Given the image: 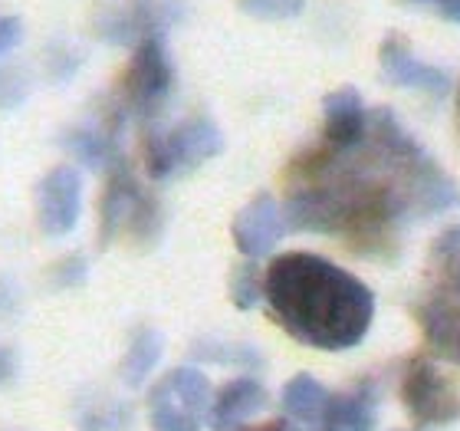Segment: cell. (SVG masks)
<instances>
[{"instance_id": "4fadbf2b", "label": "cell", "mask_w": 460, "mask_h": 431, "mask_svg": "<svg viewBox=\"0 0 460 431\" xmlns=\"http://www.w3.org/2000/svg\"><path fill=\"white\" fill-rule=\"evenodd\" d=\"M382 63H385V73L392 83L398 86H411V89H447V76H444L441 69L434 67H424L411 53H404L402 47H385L382 53Z\"/></svg>"}, {"instance_id": "ba28073f", "label": "cell", "mask_w": 460, "mask_h": 431, "mask_svg": "<svg viewBox=\"0 0 460 431\" xmlns=\"http://www.w3.org/2000/svg\"><path fill=\"white\" fill-rule=\"evenodd\" d=\"M365 129H368V115L352 89L332 93L326 99V145L332 152L355 148L365 139Z\"/></svg>"}, {"instance_id": "6da1fadb", "label": "cell", "mask_w": 460, "mask_h": 431, "mask_svg": "<svg viewBox=\"0 0 460 431\" xmlns=\"http://www.w3.org/2000/svg\"><path fill=\"white\" fill-rule=\"evenodd\" d=\"M270 313L293 339L316 349H352L375 317V297L332 260L319 254H279L263 277Z\"/></svg>"}, {"instance_id": "277c9868", "label": "cell", "mask_w": 460, "mask_h": 431, "mask_svg": "<svg viewBox=\"0 0 460 431\" xmlns=\"http://www.w3.org/2000/svg\"><path fill=\"white\" fill-rule=\"evenodd\" d=\"M402 399L418 425H447L460 415V399L431 363L414 359L404 373Z\"/></svg>"}, {"instance_id": "7a4b0ae2", "label": "cell", "mask_w": 460, "mask_h": 431, "mask_svg": "<svg viewBox=\"0 0 460 431\" xmlns=\"http://www.w3.org/2000/svg\"><path fill=\"white\" fill-rule=\"evenodd\" d=\"M214 392L208 375L181 365L155 385L148 395V418L155 431H201L204 418H211Z\"/></svg>"}, {"instance_id": "8992f818", "label": "cell", "mask_w": 460, "mask_h": 431, "mask_svg": "<svg viewBox=\"0 0 460 431\" xmlns=\"http://www.w3.org/2000/svg\"><path fill=\"white\" fill-rule=\"evenodd\" d=\"M37 208H40V228L59 238L76 228L79 208H83V182L79 172L73 168H53V172L40 182L37 192Z\"/></svg>"}, {"instance_id": "5bb4252c", "label": "cell", "mask_w": 460, "mask_h": 431, "mask_svg": "<svg viewBox=\"0 0 460 431\" xmlns=\"http://www.w3.org/2000/svg\"><path fill=\"white\" fill-rule=\"evenodd\" d=\"M158 355H162V336L152 333V329H145V333L135 336L132 349L125 355L122 363V375L128 385H142L145 375L152 373L155 363H158Z\"/></svg>"}, {"instance_id": "30bf717a", "label": "cell", "mask_w": 460, "mask_h": 431, "mask_svg": "<svg viewBox=\"0 0 460 431\" xmlns=\"http://www.w3.org/2000/svg\"><path fill=\"white\" fill-rule=\"evenodd\" d=\"M323 431H375V389L362 385L355 392L329 395Z\"/></svg>"}, {"instance_id": "52a82bcc", "label": "cell", "mask_w": 460, "mask_h": 431, "mask_svg": "<svg viewBox=\"0 0 460 431\" xmlns=\"http://www.w3.org/2000/svg\"><path fill=\"white\" fill-rule=\"evenodd\" d=\"M283 230H287L283 214L267 194L253 198L234 220V240H237L240 254H247V257H263L267 250H273L277 240L283 238Z\"/></svg>"}, {"instance_id": "e0dca14e", "label": "cell", "mask_w": 460, "mask_h": 431, "mask_svg": "<svg viewBox=\"0 0 460 431\" xmlns=\"http://www.w3.org/2000/svg\"><path fill=\"white\" fill-rule=\"evenodd\" d=\"M20 40V20L17 17H0V53H7Z\"/></svg>"}, {"instance_id": "d6986e66", "label": "cell", "mask_w": 460, "mask_h": 431, "mask_svg": "<svg viewBox=\"0 0 460 431\" xmlns=\"http://www.w3.org/2000/svg\"><path fill=\"white\" fill-rule=\"evenodd\" d=\"M10 373H13V359H10V353H4V349H0V382H4V379H10Z\"/></svg>"}, {"instance_id": "2e32d148", "label": "cell", "mask_w": 460, "mask_h": 431, "mask_svg": "<svg viewBox=\"0 0 460 431\" xmlns=\"http://www.w3.org/2000/svg\"><path fill=\"white\" fill-rule=\"evenodd\" d=\"M247 7L260 10L263 17H287L299 7V0H247Z\"/></svg>"}, {"instance_id": "3957f363", "label": "cell", "mask_w": 460, "mask_h": 431, "mask_svg": "<svg viewBox=\"0 0 460 431\" xmlns=\"http://www.w3.org/2000/svg\"><path fill=\"white\" fill-rule=\"evenodd\" d=\"M451 240L454 247H441L444 274L431 287L421 319L431 343L460 363V234H454Z\"/></svg>"}, {"instance_id": "9a60e30c", "label": "cell", "mask_w": 460, "mask_h": 431, "mask_svg": "<svg viewBox=\"0 0 460 431\" xmlns=\"http://www.w3.org/2000/svg\"><path fill=\"white\" fill-rule=\"evenodd\" d=\"M230 297H234V303H237L240 310L257 307V300L263 297V283H260V277L253 274V267H240L237 274H234V280H230Z\"/></svg>"}, {"instance_id": "8fae6325", "label": "cell", "mask_w": 460, "mask_h": 431, "mask_svg": "<svg viewBox=\"0 0 460 431\" xmlns=\"http://www.w3.org/2000/svg\"><path fill=\"white\" fill-rule=\"evenodd\" d=\"M164 89H168V67H164L162 49L158 43H145L128 73V93L138 106H152L164 96Z\"/></svg>"}, {"instance_id": "5b68a950", "label": "cell", "mask_w": 460, "mask_h": 431, "mask_svg": "<svg viewBox=\"0 0 460 431\" xmlns=\"http://www.w3.org/2000/svg\"><path fill=\"white\" fill-rule=\"evenodd\" d=\"M221 148V135L211 122H188L181 125L178 132H172L164 142L152 145L148 152V168H152L155 178L174 172V168H188V165H198L204 158H211L214 152Z\"/></svg>"}, {"instance_id": "9c48e42d", "label": "cell", "mask_w": 460, "mask_h": 431, "mask_svg": "<svg viewBox=\"0 0 460 431\" xmlns=\"http://www.w3.org/2000/svg\"><path fill=\"white\" fill-rule=\"evenodd\" d=\"M267 405V389L257 379H234L214 395L211 405V425L217 431L237 428L240 422H247L250 415L260 412Z\"/></svg>"}, {"instance_id": "ac0fdd59", "label": "cell", "mask_w": 460, "mask_h": 431, "mask_svg": "<svg viewBox=\"0 0 460 431\" xmlns=\"http://www.w3.org/2000/svg\"><path fill=\"white\" fill-rule=\"evenodd\" d=\"M414 4H438V10H441V17L447 20H460V0H414Z\"/></svg>"}, {"instance_id": "7c38bea8", "label": "cell", "mask_w": 460, "mask_h": 431, "mask_svg": "<svg viewBox=\"0 0 460 431\" xmlns=\"http://www.w3.org/2000/svg\"><path fill=\"white\" fill-rule=\"evenodd\" d=\"M326 402H329L326 389H323L313 375H296V379H289L287 389H283V409H287L289 422H296V425H309V428L323 431Z\"/></svg>"}]
</instances>
